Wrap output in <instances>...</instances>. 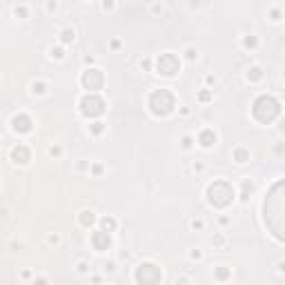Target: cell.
Instances as JSON below:
<instances>
[{
    "mask_svg": "<svg viewBox=\"0 0 285 285\" xmlns=\"http://www.w3.org/2000/svg\"><path fill=\"white\" fill-rule=\"evenodd\" d=\"M263 212H265V223L269 227L274 236L278 241L285 238V227H283V219H285V207H283V180H278L272 189L267 192L265 205H263Z\"/></svg>",
    "mask_w": 285,
    "mask_h": 285,
    "instance_id": "cell-1",
    "label": "cell"
},
{
    "mask_svg": "<svg viewBox=\"0 0 285 285\" xmlns=\"http://www.w3.org/2000/svg\"><path fill=\"white\" fill-rule=\"evenodd\" d=\"M252 114L258 123H265L267 125V123L278 118V114H281V103L272 96H258L252 105Z\"/></svg>",
    "mask_w": 285,
    "mask_h": 285,
    "instance_id": "cell-2",
    "label": "cell"
},
{
    "mask_svg": "<svg viewBox=\"0 0 285 285\" xmlns=\"http://www.w3.org/2000/svg\"><path fill=\"white\" fill-rule=\"evenodd\" d=\"M207 199L214 207H227L234 201V187L225 180H216L207 187Z\"/></svg>",
    "mask_w": 285,
    "mask_h": 285,
    "instance_id": "cell-3",
    "label": "cell"
},
{
    "mask_svg": "<svg viewBox=\"0 0 285 285\" xmlns=\"http://www.w3.org/2000/svg\"><path fill=\"white\" fill-rule=\"evenodd\" d=\"M176 107V98L169 89H156L152 96H149V110L156 116H167L172 114Z\"/></svg>",
    "mask_w": 285,
    "mask_h": 285,
    "instance_id": "cell-4",
    "label": "cell"
},
{
    "mask_svg": "<svg viewBox=\"0 0 285 285\" xmlns=\"http://www.w3.org/2000/svg\"><path fill=\"white\" fill-rule=\"evenodd\" d=\"M160 278H163V274H160V269L156 265H152V263H141V265L136 267V281L138 283L154 285V283H160Z\"/></svg>",
    "mask_w": 285,
    "mask_h": 285,
    "instance_id": "cell-5",
    "label": "cell"
},
{
    "mask_svg": "<svg viewBox=\"0 0 285 285\" xmlns=\"http://www.w3.org/2000/svg\"><path fill=\"white\" fill-rule=\"evenodd\" d=\"M180 69V60L174 54H160L156 60V71L160 76H176Z\"/></svg>",
    "mask_w": 285,
    "mask_h": 285,
    "instance_id": "cell-6",
    "label": "cell"
},
{
    "mask_svg": "<svg viewBox=\"0 0 285 285\" xmlns=\"http://www.w3.org/2000/svg\"><path fill=\"white\" fill-rule=\"evenodd\" d=\"M80 112L85 114V116H89V118L101 116V114L105 112V101H103L101 96H94V94L85 96L80 101Z\"/></svg>",
    "mask_w": 285,
    "mask_h": 285,
    "instance_id": "cell-7",
    "label": "cell"
},
{
    "mask_svg": "<svg viewBox=\"0 0 285 285\" xmlns=\"http://www.w3.org/2000/svg\"><path fill=\"white\" fill-rule=\"evenodd\" d=\"M103 82H105V76H103L101 69H87L85 74H82V85L89 91L103 89Z\"/></svg>",
    "mask_w": 285,
    "mask_h": 285,
    "instance_id": "cell-8",
    "label": "cell"
},
{
    "mask_svg": "<svg viewBox=\"0 0 285 285\" xmlns=\"http://www.w3.org/2000/svg\"><path fill=\"white\" fill-rule=\"evenodd\" d=\"M91 245H94V250H98V252H105V250H110V245H112L110 232H105V230L94 232V234H91Z\"/></svg>",
    "mask_w": 285,
    "mask_h": 285,
    "instance_id": "cell-9",
    "label": "cell"
},
{
    "mask_svg": "<svg viewBox=\"0 0 285 285\" xmlns=\"http://www.w3.org/2000/svg\"><path fill=\"white\" fill-rule=\"evenodd\" d=\"M14 129H16V132H20V134L29 132V129H32V118L25 116V114H20V116L14 118Z\"/></svg>",
    "mask_w": 285,
    "mask_h": 285,
    "instance_id": "cell-10",
    "label": "cell"
},
{
    "mask_svg": "<svg viewBox=\"0 0 285 285\" xmlns=\"http://www.w3.org/2000/svg\"><path fill=\"white\" fill-rule=\"evenodd\" d=\"M12 158L16 160V163L25 165V163L29 160V149L25 147V145H18V147H14V149H12Z\"/></svg>",
    "mask_w": 285,
    "mask_h": 285,
    "instance_id": "cell-11",
    "label": "cell"
},
{
    "mask_svg": "<svg viewBox=\"0 0 285 285\" xmlns=\"http://www.w3.org/2000/svg\"><path fill=\"white\" fill-rule=\"evenodd\" d=\"M199 141H201L203 147H212V145L216 143V134L212 132V129H203V132H201V136H199Z\"/></svg>",
    "mask_w": 285,
    "mask_h": 285,
    "instance_id": "cell-12",
    "label": "cell"
},
{
    "mask_svg": "<svg viewBox=\"0 0 285 285\" xmlns=\"http://www.w3.org/2000/svg\"><path fill=\"white\" fill-rule=\"evenodd\" d=\"M234 158H236V163H245V160H250V152L247 149H236Z\"/></svg>",
    "mask_w": 285,
    "mask_h": 285,
    "instance_id": "cell-13",
    "label": "cell"
},
{
    "mask_svg": "<svg viewBox=\"0 0 285 285\" xmlns=\"http://www.w3.org/2000/svg\"><path fill=\"white\" fill-rule=\"evenodd\" d=\"M94 221H96V219H94V214H91V212H82V214H80V223H82L85 227H89Z\"/></svg>",
    "mask_w": 285,
    "mask_h": 285,
    "instance_id": "cell-14",
    "label": "cell"
},
{
    "mask_svg": "<svg viewBox=\"0 0 285 285\" xmlns=\"http://www.w3.org/2000/svg\"><path fill=\"white\" fill-rule=\"evenodd\" d=\"M114 227H116V221L114 219H103V230L105 232H112Z\"/></svg>",
    "mask_w": 285,
    "mask_h": 285,
    "instance_id": "cell-15",
    "label": "cell"
},
{
    "mask_svg": "<svg viewBox=\"0 0 285 285\" xmlns=\"http://www.w3.org/2000/svg\"><path fill=\"white\" fill-rule=\"evenodd\" d=\"M261 69H258V67H254V69H250V71H247V78H252V80H258V78H261Z\"/></svg>",
    "mask_w": 285,
    "mask_h": 285,
    "instance_id": "cell-16",
    "label": "cell"
},
{
    "mask_svg": "<svg viewBox=\"0 0 285 285\" xmlns=\"http://www.w3.org/2000/svg\"><path fill=\"white\" fill-rule=\"evenodd\" d=\"M74 40V29H65L63 32V43H71Z\"/></svg>",
    "mask_w": 285,
    "mask_h": 285,
    "instance_id": "cell-17",
    "label": "cell"
},
{
    "mask_svg": "<svg viewBox=\"0 0 285 285\" xmlns=\"http://www.w3.org/2000/svg\"><path fill=\"white\" fill-rule=\"evenodd\" d=\"M91 132H94V134H101V132H103V123H94V125H91Z\"/></svg>",
    "mask_w": 285,
    "mask_h": 285,
    "instance_id": "cell-18",
    "label": "cell"
},
{
    "mask_svg": "<svg viewBox=\"0 0 285 285\" xmlns=\"http://www.w3.org/2000/svg\"><path fill=\"white\" fill-rule=\"evenodd\" d=\"M216 276H219V278H227V276H230V272H227V269H219V272H216Z\"/></svg>",
    "mask_w": 285,
    "mask_h": 285,
    "instance_id": "cell-19",
    "label": "cell"
},
{
    "mask_svg": "<svg viewBox=\"0 0 285 285\" xmlns=\"http://www.w3.org/2000/svg\"><path fill=\"white\" fill-rule=\"evenodd\" d=\"M256 45V38H245V47H254Z\"/></svg>",
    "mask_w": 285,
    "mask_h": 285,
    "instance_id": "cell-20",
    "label": "cell"
},
{
    "mask_svg": "<svg viewBox=\"0 0 285 285\" xmlns=\"http://www.w3.org/2000/svg\"><path fill=\"white\" fill-rule=\"evenodd\" d=\"M51 54H54L56 58H63V49H51Z\"/></svg>",
    "mask_w": 285,
    "mask_h": 285,
    "instance_id": "cell-21",
    "label": "cell"
},
{
    "mask_svg": "<svg viewBox=\"0 0 285 285\" xmlns=\"http://www.w3.org/2000/svg\"><path fill=\"white\" fill-rule=\"evenodd\" d=\"M201 101H210V91H203V94H201Z\"/></svg>",
    "mask_w": 285,
    "mask_h": 285,
    "instance_id": "cell-22",
    "label": "cell"
}]
</instances>
